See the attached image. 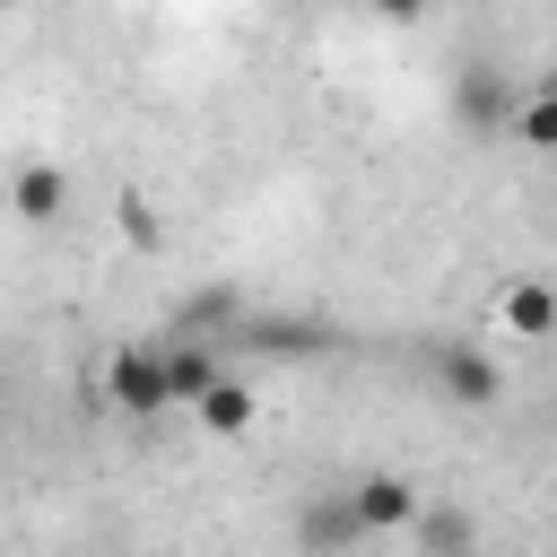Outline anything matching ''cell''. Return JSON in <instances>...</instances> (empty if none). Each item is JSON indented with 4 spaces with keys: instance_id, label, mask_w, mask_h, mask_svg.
Returning a JSON list of instances; mask_svg holds the SVG:
<instances>
[{
    "instance_id": "obj_11",
    "label": "cell",
    "mask_w": 557,
    "mask_h": 557,
    "mask_svg": "<svg viewBox=\"0 0 557 557\" xmlns=\"http://www.w3.org/2000/svg\"><path fill=\"white\" fill-rule=\"evenodd\" d=\"M113 226H122V244H139V252H157L165 244V218L139 200V191H122V209H113Z\"/></svg>"
},
{
    "instance_id": "obj_4",
    "label": "cell",
    "mask_w": 557,
    "mask_h": 557,
    "mask_svg": "<svg viewBox=\"0 0 557 557\" xmlns=\"http://www.w3.org/2000/svg\"><path fill=\"white\" fill-rule=\"evenodd\" d=\"M496 331L505 339H557V278H505L496 287Z\"/></svg>"
},
{
    "instance_id": "obj_12",
    "label": "cell",
    "mask_w": 557,
    "mask_h": 557,
    "mask_svg": "<svg viewBox=\"0 0 557 557\" xmlns=\"http://www.w3.org/2000/svg\"><path fill=\"white\" fill-rule=\"evenodd\" d=\"M366 9H383V17H426L435 0H366Z\"/></svg>"
},
{
    "instance_id": "obj_7",
    "label": "cell",
    "mask_w": 557,
    "mask_h": 557,
    "mask_svg": "<svg viewBox=\"0 0 557 557\" xmlns=\"http://www.w3.org/2000/svg\"><path fill=\"white\" fill-rule=\"evenodd\" d=\"M296 540H305V557H339V548H357L366 531H357V513H348V496L331 487V496H313V505L296 513Z\"/></svg>"
},
{
    "instance_id": "obj_3",
    "label": "cell",
    "mask_w": 557,
    "mask_h": 557,
    "mask_svg": "<svg viewBox=\"0 0 557 557\" xmlns=\"http://www.w3.org/2000/svg\"><path fill=\"white\" fill-rule=\"evenodd\" d=\"M339 496H348V513H357V531H366V540L409 531V522H418V505H426V496H418V479H400V470H366V479H348Z\"/></svg>"
},
{
    "instance_id": "obj_14",
    "label": "cell",
    "mask_w": 557,
    "mask_h": 557,
    "mask_svg": "<svg viewBox=\"0 0 557 557\" xmlns=\"http://www.w3.org/2000/svg\"><path fill=\"white\" fill-rule=\"evenodd\" d=\"M0 9H9V0H0Z\"/></svg>"
},
{
    "instance_id": "obj_6",
    "label": "cell",
    "mask_w": 557,
    "mask_h": 557,
    "mask_svg": "<svg viewBox=\"0 0 557 557\" xmlns=\"http://www.w3.org/2000/svg\"><path fill=\"white\" fill-rule=\"evenodd\" d=\"M165 348V392H174V409H191L218 374H226V357L209 348V339H157Z\"/></svg>"
},
{
    "instance_id": "obj_8",
    "label": "cell",
    "mask_w": 557,
    "mask_h": 557,
    "mask_svg": "<svg viewBox=\"0 0 557 557\" xmlns=\"http://www.w3.org/2000/svg\"><path fill=\"white\" fill-rule=\"evenodd\" d=\"M9 209H17L26 226H52V218L70 209V174H61V165H17V174H9Z\"/></svg>"
},
{
    "instance_id": "obj_1",
    "label": "cell",
    "mask_w": 557,
    "mask_h": 557,
    "mask_svg": "<svg viewBox=\"0 0 557 557\" xmlns=\"http://www.w3.org/2000/svg\"><path fill=\"white\" fill-rule=\"evenodd\" d=\"M96 400H104L113 418H165V409H174V392H165V348H157V339L113 348L104 374H96Z\"/></svg>"
},
{
    "instance_id": "obj_9",
    "label": "cell",
    "mask_w": 557,
    "mask_h": 557,
    "mask_svg": "<svg viewBox=\"0 0 557 557\" xmlns=\"http://www.w3.org/2000/svg\"><path fill=\"white\" fill-rule=\"evenodd\" d=\"M191 418H200L209 435H244V426H252L261 409H252V383H235V374H218V383H209V392L191 400Z\"/></svg>"
},
{
    "instance_id": "obj_13",
    "label": "cell",
    "mask_w": 557,
    "mask_h": 557,
    "mask_svg": "<svg viewBox=\"0 0 557 557\" xmlns=\"http://www.w3.org/2000/svg\"><path fill=\"white\" fill-rule=\"evenodd\" d=\"M548 96H557V78H548Z\"/></svg>"
},
{
    "instance_id": "obj_5",
    "label": "cell",
    "mask_w": 557,
    "mask_h": 557,
    "mask_svg": "<svg viewBox=\"0 0 557 557\" xmlns=\"http://www.w3.org/2000/svg\"><path fill=\"white\" fill-rule=\"evenodd\" d=\"M409 540H418V557H479V522H470L461 505H444V496H426V505H418Z\"/></svg>"
},
{
    "instance_id": "obj_10",
    "label": "cell",
    "mask_w": 557,
    "mask_h": 557,
    "mask_svg": "<svg viewBox=\"0 0 557 557\" xmlns=\"http://www.w3.org/2000/svg\"><path fill=\"white\" fill-rule=\"evenodd\" d=\"M513 139H522V148H540V157H557V96H548V87L513 113Z\"/></svg>"
},
{
    "instance_id": "obj_2",
    "label": "cell",
    "mask_w": 557,
    "mask_h": 557,
    "mask_svg": "<svg viewBox=\"0 0 557 557\" xmlns=\"http://www.w3.org/2000/svg\"><path fill=\"white\" fill-rule=\"evenodd\" d=\"M426 366H435V392L453 409H496L505 400V366L487 348H470V339H426Z\"/></svg>"
}]
</instances>
